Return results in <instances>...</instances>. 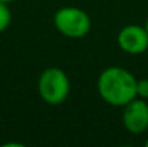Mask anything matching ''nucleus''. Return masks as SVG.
Listing matches in <instances>:
<instances>
[{"label":"nucleus","instance_id":"f257e3e1","mask_svg":"<svg viewBox=\"0 0 148 147\" xmlns=\"http://www.w3.org/2000/svg\"><path fill=\"white\" fill-rule=\"evenodd\" d=\"M98 91L108 104L125 107L130 101L137 98V79L127 69L111 66L99 75Z\"/></svg>","mask_w":148,"mask_h":147},{"label":"nucleus","instance_id":"f03ea898","mask_svg":"<svg viewBox=\"0 0 148 147\" xmlns=\"http://www.w3.org/2000/svg\"><path fill=\"white\" fill-rule=\"evenodd\" d=\"M39 94L43 101L52 105L62 104L71 91V84L66 74L59 68H48L39 78Z\"/></svg>","mask_w":148,"mask_h":147},{"label":"nucleus","instance_id":"7ed1b4c3","mask_svg":"<svg viewBox=\"0 0 148 147\" xmlns=\"http://www.w3.org/2000/svg\"><path fill=\"white\" fill-rule=\"evenodd\" d=\"M56 29L68 38H82L91 29L89 16L78 7H62L55 14Z\"/></svg>","mask_w":148,"mask_h":147},{"label":"nucleus","instance_id":"20e7f679","mask_svg":"<svg viewBox=\"0 0 148 147\" xmlns=\"http://www.w3.org/2000/svg\"><path fill=\"white\" fill-rule=\"evenodd\" d=\"M124 127L132 134H141L148 128V104L144 98L130 101L122 114Z\"/></svg>","mask_w":148,"mask_h":147},{"label":"nucleus","instance_id":"39448f33","mask_svg":"<svg viewBox=\"0 0 148 147\" xmlns=\"http://www.w3.org/2000/svg\"><path fill=\"white\" fill-rule=\"evenodd\" d=\"M118 45L127 53L140 55L148 49V32L138 25H128L118 33Z\"/></svg>","mask_w":148,"mask_h":147},{"label":"nucleus","instance_id":"423d86ee","mask_svg":"<svg viewBox=\"0 0 148 147\" xmlns=\"http://www.w3.org/2000/svg\"><path fill=\"white\" fill-rule=\"evenodd\" d=\"M10 19H12V13L7 7V3L0 1V32L7 29V26L10 25Z\"/></svg>","mask_w":148,"mask_h":147},{"label":"nucleus","instance_id":"0eeeda50","mask_svg":"<svg viewBox=\"0 0 148 147\" xmlns=\"http://www.w3.org/2000/svg\"><path fill=\"white\" fill-rule=\"evenodd\" d=\"M137 97L148 98V79H140L137 81Z\"/></svg>","mask_w":148,"mask_h":147},{"label":"nucleus","instance_id":"6e6552de","mask_svg":"<svg viewBox=\"0 0 148 147\" xmlns=\"http://www.w3.org/2000/svg\"><path fill=\"white\" fill-rule=\"evenodd\" d=\"M1 3H10V1H13V0H0Z\"/></svg>","mask_w":148,"mask_h":147},{"label":"nucleus","instance_id":"1a4fd4ad","mask_svg":"<svg viewBox=\"0 0 148 147\" xmlns=\"http://www.w3.org/2000/svg\"><path fill=\"white\" fill-rule=\"evenodd\" d=\"M145 29H147V32H148V17H147V22H145Z\"/></svg>","mask_w":148,"mask_h":147},{"label":"nucleus","instance_id":"9d476101","mask_svg":"<svg viewBox=\"0 0 148 147\" xmlns=\"http://www.w3.org/2000/svg\"><path fill=\"white\" fill-rule=\"evenodd\" d=\"M145 146H147V147H148V139H147V141H145Z\"/></svg>","mask_w":148,"mask_h":147}]
</instances>
